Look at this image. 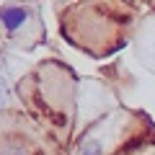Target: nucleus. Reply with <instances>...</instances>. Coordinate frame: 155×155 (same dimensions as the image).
Returning a JSON list of instances; mask_svg holds the SVG:
<instances>
[{
	"label": "nucleus",
	"mask_w": 155,
	"mask_h": 155,
	"mask_svg": "<svg viewBox=\"0 0 155 155\" xmlns=\"http://www.w3.org/2000/svg\"><path fill=\"white\" fill-rule=\"evenodd\" d=\"M0 21H3V26H5L8 31H16V28L26 21V11L18 8V5H5V8H0Z\"/></svg>",
	"instance_id": "obj_1"
},
{
	"label": "nucleus",
	"mask_w": 155,
	"mask_h": 155,
	"mask_svg": "<svg viewBox=\"0 0 155 155\" xmlns=\"http://www.w3.org/2000/svg\"><path fill=\"white\" fill-rule=\"evenodd\" d=\"M5 104V88H3V83H0V106Z\"/></svg>",
	"instance_id": "obj_2"
}]
</instances>
